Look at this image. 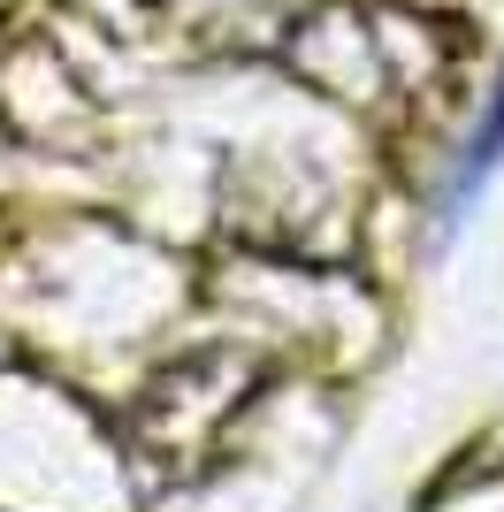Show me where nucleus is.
<instances>
[{
    "label": "nucleus",
    "instance_id": "nucleus-1",
    "mask_svg": "<svg viewBox=\"0 0 504 512\" xmlns=\"http://www.w3.org/2000/svg\"><path fill=\"white\" fill-rule=\"evenodd\" d=\"M497 161H504V85H497L489 115L474 123V138H466V153H459V176H451V192H443V230H451V222L482 199V184L497 176Z\"/></svg>",
    "mask_w": 504,
    "mask_h": 512
}]
</instances>
